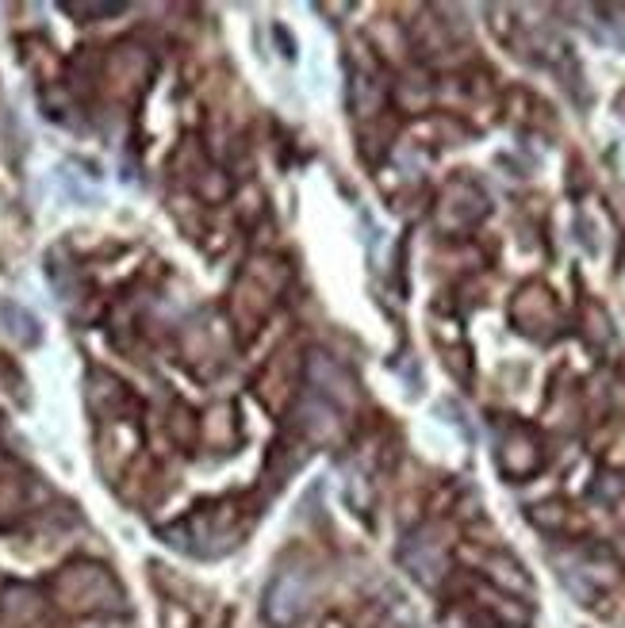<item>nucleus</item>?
<instances>
[{
    "instance_id": "1",
    "label": "nucleus",
    "mask_w": 625,
    "mask_h": 628,
    "mask_svg": "<svg viewBox=\"0 0 625 628\" xmlns=\"http://www.w3.org/2000/svg\"><path fill=\"white\" fill-rule=\"evenodd\" d=\"M303 610H308V582H303V575H280V579L268 587V598H265L268 620L292 625L296 617H303Z\"/></svg>"
}]
</instances>
